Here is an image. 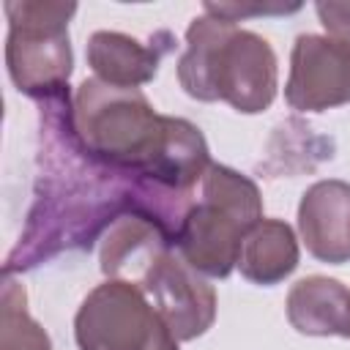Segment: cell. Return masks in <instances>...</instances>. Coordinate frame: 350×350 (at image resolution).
<instances>
[{
	"label": "cell",
	"instance_id": "6da1fadb",
	"mask_svg": "<svg viewBox=\"0 0 350 350\" xmlns=\"http://www.w3.org/2000/svg\"><path fill=\"white\" fill-rule=\"evenodd\" d=\"M33 205L3 273L36 268L63 252L90 249L120 216L134 213L137 175L107 167L82 145L68 90L38 101Z\"/></svg>",
	"mask_w": 350,
	"mask_h": 350
},
{
	"label": "cell",
	"instance_id": "7a4b0ae2",
	"mask_svg": "<svg viewBox=\"0 0 350 350\" xmlns=\"http://www.w3.org/2000/svg\"><path fill=\"white\" fill-rule=\"evenodd\" d=\"M74 126L88 153L126 175L191 191L211 167L200 129L159 115L137 88L85 79L74 96Z\"/></svg>",
	"mask_w": 350,
	"mask_h": 350
},
{
	"label": "cell",
	"instance_id": "3957f363",
	"mask_svg": "<svg viewBox=\"0 0 350 350\" xmlns=\"http://www.w3.org/2000/svg\"><path fill=\"white\" fill-rule=\"evenodd\" d=\"M178 79L200 101L221 98L238 112H260L276 96V55L257 33L208 14L186 33Z\"/></svg>",
	"mask_w": 350,
	"mask_h": 350
},
{
	"label": "cell",
	"instance_id": "277c9868",
	"mask_svg": "<svg viewBox=\"0 0 350 350\" xmlns=\"http://www.w3.org/2000/svg\"><path fill=\"white\" fill-rule=\"evenodd\" d=\"M262 219V202L254 180L211 164L202 175V197L189 211L178 252L200 273L227 276L238 265L246 232Z\"/></svg>",
	"mask_w": 350,
	"mask_h": 350
},
{
	"label": "cell",
	"instance_id": "5b68a950",
	"mask_svg": "<svg viewBox=\"0 0 350 350\" xmlns=\"http://www.w3.org/2000/svg\"><path fill=\"white\" fill-rule=\"evenodd\" d=\"M77 11L74 3L44 0H8V41L5 63L19 93L44 101L68 90L71 46L68 19Z\"/></svg>",
	"mask_w": 350,
	"mask_h": 350
},
{
	"label": "cell",
	"instance_id": "8992f818",
	"mask_svg": "<svg viewBox=\"0 0 350 350\" xmlns=\"http://www.w3.org/2000/svg\"><path fill=\"white\" fill-rule=\"evenodd\" d=\"M79 350H178V339L137 284L109 279L79 306Z\"/></svg>",
	"mask_w": 350,
	"mask_h": 350
},
{
	"label": "cell",
	"instance_id": "52a82bcc",
	"mask_svg": "<svg viewBox=\"0 0 350 350\" xmlns=\"http://www.w3.org/2000/svg\"><path fill=\"white\" fill-rule=\"evenodd\" d=\"M137 287L161 314L175 339H194L205 334L216 317L213 287L172 249L145 271Z\"/></svg>",
	"mask_w": 350,
	"mask_h": 350
},
{
	"label": "cell",
	"instance_id": "ba28073f",
	"mask_svg": "<svg viewBox=\"0 0 350 350\" xmlns=\"http://www.w3.org/2000/svg\"><path fill=\"white\" fill-rule=\"evenodd\" d=\"M284 96L293 109L304 112H320L350 101V41L298 36Z\"/></svg>",
	"mask_w": 350,
	"mask_h": 350
},
{
	"label": "cell",
	"instance_id": "9c48e42d",
	"mask_svg": "<svg viewBox=\"0 0 350 350\" xmlns=\"http://www.w3.org/2000/svg\"><path fill=\"white\" fill-rule=\"evenodd\" d=\"M298 227L306 249L325 262L350 260V183L320 180L298 208Z\"/></svg>",
	"mask_w": 350,
	"mask_h": 350
},
{
	"label": "cell",
	"instance_id": "30bf717a",
	"mask_svg": "<svg viewBox=\"0 0 350 350\" xmlns=\"http://www.w3.org/2000/svg\"><path fill=\"white\" fill-rule=\"evenodd\" d=\"M172 49V36L159 33L150 44H139L123 33H93L88 44V63L96 71V79L118 85V88H137L156 77L159 60Z\"/></svg>",
	"mask_w": 350,
	"mask_h": 350
},
{
	"label": "cell",
	"instance_id": "8fae6325",
	"mask_svg": "<svg viewBox=\"0 0 350 350\" xmlns=\"http://www.w3.org/2000/svg\"><path fill=\"white\" fill-rule=\"evenodd\" d=\"M175 249L167 235L137 213L120 216L101 243V271L109 279H120L129 284H139L145 271L167 252Z\"/></svg>",
	"mask_w": 350,
	"mask_h": 350
},
{
	"label": "cell",
	"instance_id": "7c38bea8",
	"mask_svg": "<svg viewBox=\"0 0 350 350\" xmlns=\"http://www.w3.org/2000/svg\"><path fill=\"white\" fill-rule=\"evenodd\" d=\"M287 317L309 336H350V290L325 276L301 279L287 295Z\"/></svg>",
	"mask_w": 350,
	"mask_h": 350
},
{
	"label": "cell",
	"instance_id": "4fadbf2b",
	"mask_svg": "<svg viewBox=\"0 0 350 350\" xmlns=\"http://www.w3.org/2000/svg\"><path fill=\"white\" fill-rule=\"evenodd\" d=\"M298 265V243L293 230L279 219H260L243 238L238 268L249 282L276 284Z\"/></svg>",
	"mask_w": 350,
	"mask_h": 350
},
{
	"label": "cell",
	"instance_id": "5bb4252c",
	"mask_svg": "<svg viewBox=\"0 0 350 350\" xmlns=\"http://www.w3.org/2000/svg\"><path fill=\"white\" fill-rule=\"evenodd\" d=\"M334 142L314 134L312 126H306L298 118H287L273 129V137L268 142V159L260 164V172L268 178L279 175H295V172H309L320 161L331 159Z\"/></svg>",
	"mask_w": 350,
	"mask_h": 350
},
{
	"label": "cell",
	"instance_id": "9a60e30c",
	"mask_svg": "<svg viewBox=\"0 0 350 350\" xmlns=\"http://www.w3.org/2000/svg\"><path fill=\"white\" fill-rule=\"evenodd\" d=\"M0 350H52L46 331L30 317L25 287L3 273L0 293Z\"/></svg>",
	"mask_w": 350,
	"mask_h": 350
},
{
	"label": "cell",
	"instance_id": "2e32d148",
	"mask_svg": "<svg viewBox=\"0 0 350 350\" xmlns=\"http://www.w3.org/2000/svg\"><path fill=\"white\" fill-rule=\"evenodd\" d=\"M317 16L336 38L350 41V3H317Z\"/></svg>",
	"mask_w": 350,
	"mask_h": 350
},
{
	"label": "cell",
	"instance_id": "e0dca14e",
	"mask_svg": "<svg viewBox=\"0 0 350 350\" xmlns=\"http://www.w3.org/2000/svg\"><path fill=\"white\" fill-rule=\"evenodd\" d=\"M205 11L211 16L227 19V22H238V16L246 14H287V11H298V5H232V3H208Z\"/></svg>",
	"mask_w": 350,
	"mask_h": 350
}]
</instances>
